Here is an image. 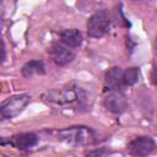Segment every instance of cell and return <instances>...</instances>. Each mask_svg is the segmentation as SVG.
<instances>
[{"instance_id":"obj_1","label":"cell","mask_w":157,"mask_h":157,"mask_svg":"<svg viewBox=\"0 0 157 157\" xmlns=\"http://www.w3.org/2000/svg\"><path fill=\"white\" fill-rule=\"evenodd\" d=\"M44 99L52 104L71 108H81L86 102V92L78 86H66L63 88H56L47 92Z\"/></svg>"},{"instance_id":"obj_2","label":"cell","mask_w":157,"mask_h":157,"mask_svg":"<svg viewBox=\"0 0 157 157\" xmlns=\"http://www.w3.org/2000/svg\"><path fill=\"white\" fill-rule=\"evenodd\" d=\"M58 140L72 146H87L96 141L94 131L87 126H71L61 129L56 134Z\"/></svg>"},{"instance_id":"obj_3","label":"cell","mask_w":157,"mask_h":157,"mask_svg":"<svg viewBox=\"0 0 157 157\" xmlns=\"http://www.w3.org/2000/svg\"><path fill=\"white\" fill-rule=\"evenodd\" d=\"M112 17L107 10L94 12L87 21V33L92 38H101L110 29Z\"/></svg>"},{"instance_id":"obj_4","label":"cell","mask_w":157,"mask_h":157,"mask_svg":"<svg viewBox=\"0 0 157 157\" xmlns=\"http://www.w3.org/2000/svg\"><path fill=\"white\" fill-rule=\"evenodd\" d=\"M31 97L28 94H16L7 98L0 107V115L2 119H12L17 117L29 103Z\"/></svg>"},{"instance_id":"obj_5","label":"cell","mask_w":157,"mask_h":157,"mask_svg":"<svg viewBox=\"0 0 157 157\" xmlns=\"http://www.w3.org/2000/svg\"><path fill=\"white\" fill-rule=\"evenodd\" d=\"M103 104L109 112L114 114H121L128 108V99L121 91L110 90V92L104 96Z\"/></svg>"},{"instance_id":"obj_6","label":"cell","mask_w":157,"mask_h":157,"mask_svg":"<svg viewBox=\"0 0 157 157\" xmlns=\"http://www.w3.org/2000/svg\"><path fill=\"white\" fill-rule=\"evenodd\" d=\"M49 54H50L52 60L58 66L67 65L69 63H71L75 59L74 50L70 47L65 45L64 43H53L49 49Z\"/></svg>"},{"instance_id":"obj_7","label":"cell","mask_w":157,"mask_h":157,"mask_svg":"<svg viewBox=\"0 0 157 157\" xmlns=\"http://www.w3.org/2000/svg\"><path fill=\"white\" fill-rule=\"evenodd\" d=\"M156 147V144L150 136H139L129 144V153L132 156H147Z\"/></svg>"},{"instance_id":"obj_8","label":"cell","mask_w":157,"mask_h":157,"mask_svg":"<svg viewBox=\"0 0 157 157\" xmlns=\"http://www.w3.org/2000/svg\"><path fill=\"white\" fill-rule=\"evenodd\" d=\"M38 136L33 132H23V134H18L12 136L9 140V145L18 148V150H28L34 147L38 144Z\"/></svg>"},{"instance_id":"obj_9","label":"cell","mask_w":157,"mask_h":157,"mask_svg":"<svg viewBox=\"0 0 157 157\" xmlns=\"http://www.w3.org/2000/svg\"><path fill=\"white\" fill-rule=\"evenodd\" d=\"M123 74H124V71L120 67H117V66L110 67L105 72L104 81H105V85L109 87V90H118V91H120V88L124 86Z\"/></svg>"},{"instance_id":"obj_10","label":"cell","mask_w":157,"mask_h":157,"mask_svg":"<svg viewBox=\"0 0 157 157\" xmlns=\"http://www.w3.org/2000/svg\"><path fill=\"white\" fill-rule=\"evenodd\" d=\"M60 40L70 48H77L82 43V34L76 28H67L60 32Z\"/></svg>"},{"instance_id":"obj_11","label":"cell","mask_w":157,"mask_h":157,"mask_svg":"<svg viewBox=\"0 0 157 157\" xmlns=\"http://www.w3.org/2000/svg\"><path fill=\"white\" fill-rule=\"evenodd\" d=\"M44 72H45V67L42 60H31L22 66V75L25 77H32L34 75H43Z\"/></svg>"},{"instance_id":"obj_12","label":"cell","mask_w":157,"mask_h":157,"mask_svg":"<svg viewBox=\"0 0 157 157\" xmlns=\"http://www.w3.org/2000/svg\"><path fill=\"white\" fill-rule=\"evenodd\" d=\"M140 70L137 67H129L123 74V82L124 86H132L139 81Z\"/></svg>"},{"instance_id":"obj_13","label":"cell","mask_w":157,"mask_h":157,"mask_svg":"<svg viewBox=\"0 0 157 157\" xmlns=\"http://www.w3.org/2000/svg\"><path fill=\"white\" fill-rule=\"evenodd\" d=\"M150 80H151V83H152L155 87H157V66H155L153 70L151 71Z\"/></svg>"},{"instance_id":"obj_14","label":"cell","mask_w":157,"mask_h":157,"mask_svg":"<svg viewBox=\"0 0 157 157\" xmlns=\"http://www.w3.org/2000/svg\"><path fill=\"white\" fill-rule=\"evenodd\" d=\"M104 153H107L105 151H101V150H96V151H91V152H87V155L88 156H93V155H98V156H102V155H104Z\"/></svg>"},{"instance_id":"obj_15","label":"cell","mask_w":157,"mask_h":157,"mask_svg":"<svg viewBox=\"0 0 157 157\" xmlns=\"http://www.w3.org/2000/svg\"><path fill=\"white\" fill-rule=\"evenodd\" d=\"M1 52H2V56H1V61H4V60H5V44H4V42H2V49H1Z\"/></svg>"},{"instance_id":"obj_16","label":"cell","mask_w":157,"mask_h":157,"mask_svg":"<svg viewBox=\"0 0 157 157\" xmlns=\"http://www.w3.org/2000/svg\"><path fill=\"white\" fill-rule=\"evenodd\" d=\"M153 49H155V52H156V54H157V34H156L155 40H153Z\"/></svg>"}]
</instances>
